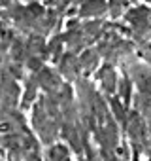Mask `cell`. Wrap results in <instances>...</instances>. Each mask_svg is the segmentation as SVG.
<instances>
[{
    "label": "cell",
    "mask_w": 151,
    "mask_h": 161,
    "mask_svg": "<svg viewBox=\"0 0 151 161\" xmlns=\"http://www.w3.org/2000/svg\"><path fill=\"white\" fill-rule=\"evenodd\" d=\"M8 129H10V127H8L6 123H0V133H2V131H8Z\"/></svg>",
    "instance_id": "cell-1"
}]
</instances>
